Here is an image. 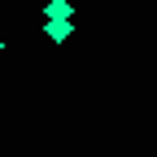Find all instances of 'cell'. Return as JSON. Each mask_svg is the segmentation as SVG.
<instances>
[{"label":"cell","instance_id":"obj_3","mask_svg":"<svg viewBox=\"0 0 157 157\" xmlns=\"http://www.w3.org/2000/svg\"><path fill=\"white\" fill-rule=\"evenodd\" d=\"M0 52H5V39H0Z\"/></svg>","mask_w":157,"mask_h":157},{"label":"cell","instance_id":"obj_1","mask_svg":"<svg viewBox=\"0 0 157 157\" xmlns=\"http://www.w3.org/2000/svg\"><path fill=\"white\" fill-rule=\"evenodd\" d=\"M44 17H48V22H70V17H74V5H70V0H48V5H44Z\"/></svg>","mask_w":157,"mask_h":157},{"label":"cell","instance_id":"obj_2","mask_svg":"<svg viewBox=\"0 0 157 157\" xmlns=\"http://www.w3.org/2000/svg\"><path fill=\"white\" fill-rule=\"evenodd\" d=\"M44 35L52 39V44H66V39L74 35V26L70 22H48V17H44Z\"/></svg>","mask_w":157,"mask_h":157}]
</instances>
